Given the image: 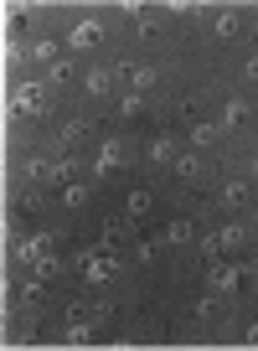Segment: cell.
Masks as SVG:
<instances>
[{
  "label": "cell",
  "instance_id": "obj_2",
  "mask_svg": "<svg viewBox=\"0 0 258 351\" xmlns=\"http://www.w3.org/2000/svg\"><path fill=\"white\" fill-rule=\"evenodd\" d=\"M47 109V83H16V93L5 99V114H42Z\"/></svg>",
  "mask_w": 258,
  "mask_h": 351
},
{
  "label": "cell",
  "instance_id": "obj_8",
  "mask_svg": "<svg viewBox=\"0 0 258 351\" xmlns=\"http://www.w3.org/2000/svg\"><path fill=\"white\" fill-rule=\"evenodd\" d=\"M248 114H253V104H248V99H227V109H222V130H237V124H248Z\"/></svg>",
  "mask_w": 258,
  "mask_h": 351
},
{
  "label": "cell",
  "instance_id": "obj_12",
  "mask_svg": "<svg viewBox=\"0 0 258 351\" xmlns=\"http://www.w3.org/2000/svg\"><path fill=\"white\" fill-rule=\"evenodd\" d=\"M217 134H227L222 124H207V119H202V124H191V145H217Z\"/></svg>",
  "mask_w": 258,
  "mask_h": 351
},
{
  "label": "cell",
  "instance_id": "obj_26",
  "mask_svg": "<svg viewBox=\"0 0 258 351\" xmlns=\"http://www.w3.org/2000/svg\"><path fill=\"white\" fill-rule=\"evenodd\" d=\"M243 341H248V346H258V326H248V330H243Z\"/></svg>",
  "mask_w": 258,
  "mask_h": 351
},
{
  "label": "cell",
  "instance_id": "obj_24",
  "mask_svg": "<svg viewBox=\"0 0 258 351\" xmlns=\"http://www.w3.org/2000/svg\"><path fill=\"white\" fill-rule=\"evenodd\" d=\"M73 171H78L73 160H52V181H67V176H73Z\"/></svg>",
  "mask_w": 258,
  "mask_h": 351
},
{
  "label": "cell",
  "instance_id": "obj_15",
  "mask_svg": "<svg viewBox=\"0 0 258 351\" xmlns=\"http://www.w3.org/2000/svg\"><path fill=\"white\" fill-rule=\"evenodd\" d=\"M243 202H248V186L243 181H227L222 186V207H243Z\"/></svg>",
  "mask_w": 258,
  "mask_h": 351
},
{
  "label": "cell",
  "instance_id": "obj_3",
  "mask_svg": "<svg viewBox=\"0 0 258 351\" xmlns=\"http://www.w3.org/2000/svg\"><path fill=\"white\" fill-rule=\"evenodd\" d=\"M124 160H129L124 140H104V145H98V160H93V181H98V176H114Z\"/></svg>",
  "mask_w": 258,
  "mask_h": 351
},
{
  "label": "cell",
  "instance_id": "obj_13",
  "mask_svg": "<svg viewBox=\"0 0 258 351\" xmlns=\"http://www.w3.org/2000/svg\"><path fill=\"white\" fill-rule=\"evenodd\" d=\"M176 176L181 181H202V160L196 155H176Z\"/></svg>",
  "mask_w": 258,
  "mask_h": 351
},
{
  "label": "cell",
  "instance_id": "obj_16",
  "mask_svg": "<svg viewBox=\"0 0 258 351\" xmlns=\"http://www.w3.org/2000/svg\"><path fill=\"white\" fill-rule=\"evenodd\" d=\"M140 109H145V93H134V88H129L124 99H119V114H124V119H134Z\"/></svg>",
  "mask_w": 258,
  "mask_h": 351
},
{
  "label": "cell",
  "instance_id": "obj_22",
  "mask_svg": "<svg viewBox=\"0 0 258 351\" xmlns=\"http://www.w3.org/2000/svg\"><path fill=\"white\" fill-rule=\"evenodd\" d=\"M165 243H191V222H171V228H165Z\"/></svg>",
  "mask_w": 258,
  "mask_h": 351
},
{
  "label": "cell",
  "instance_id": "obj_10",
  "mask_svg": "<svg viewBox=\"0 0 258 351\" xmlns=\"http://www.w3.org/2000/svg\"><path fill=\"white\" fill-rule=\"evenodd\" d=\"M243 243H248L243 228H222V232H217V253H237Z\"/></svg>",
  "mask_w": 258,
  "mask_h": 351
},
{
  "label": "cell",
  "instance_id": "obj_17",
  "mask_svg": "<svg viewBox=\"0 0 258 351\" xmlns=\"http://www.w3.org/2000/svg\"><path fill=\"white\" fill-rule=\"evenodd\" d=\"M129 77H134V93H145V88H155V77H161V73H155V67L145 62V67H134Z\"/></svg>",
  "mask_w": 258,
  "mask_h": 351
},
{
  "label": "cell",
  "instance_id": "obj_18",
  "mask_svg": "<svg viewBox=\"0 0 258 351\" xmlns=\"http://www.w3.org/2000/svg\"><path fill=\"white\" fill-rule=\"evenodd\" d=\"M88 197H93V186H88V181H78V186H67V197H62V202H67V207H83Z\"/></svg>",
  "mask_w": 258,
  "mask_h": 351
},
{
  "label": "cell",
  "instance_id": "obj_7",
  "mask_svg": "<svg viewBox=\"0 0 258 351\" xmlns=\"http://www.w3.org/2000/svg\"><path fill=\"white\" fill-rule=\"evenodd\" d=\"M98 36H104V26H98V21H78L73 36H67V47H78V52H83V47H93Z\"/></svg>",
  "mask_w": 258,
  "mask_h": 351
},
{
  "label": "cell",
  "instance_id": "obj_21",
  "mask_svg": "<svg viewBox=\"0 0 258 351\" xmlns=\"http://www.w3.org/2000/svg\"><path fill=\"white\" fill-rule=\"evenodd\" d=\"M217 36H237V11H217Z\"/></svg>",
  "mask_w": 258,
  "mask_h": 351
},
{
  "label": "cell",
  "instance_id": "obj_19",
  "mask_svg": "<svg viewBox=\"0 0 258 351\" xmlns=\"http://www.w3.org/2000/svg\"><path fill=\"white\" fill-rule=\"evenodd\" d=\"M26 57H32V62H52V57H57V42H36V47H26Z\"/></svg>",
  "mask_w": 258,
  "mask_h": 351
},
{
  "label": "cell",
  "instance_id": "obj_6",
  "mask_svg": "<svg viewBox=\"0 0 258 351\" xmlns=\"http://www.w3.org/2000/svg\"><path fill=\"white\" fill-rule=\"evenodd\" d=\"M47 248H52V238H21V243L11 248V258H16V263H42Z\"/></svg>",
  "mask_w": 258,
  "mask_h": 351
},
{
  "label": "cell",
  "instance_id": "obj_27",
  "mask_svg": "<svg viewBox=\"0 0 258 351\" xmlns=\"http://www.w3.org/2000/svg\"><path fill=\"white\" fill-rule=\"evenodd\" d=\"M253 171H258V160H253Z\"/></svg>",
  "mask_w": 258,
  "mask_h": 351
},
{
  "label": "cell",
  "instance_id": "obj_5",
  "mask_svg": "<svg viewBox=\"0 0 258 351\" xmlns=\"http://www.w3.org/2000/svg\"><path fill=\"white\" fill-rule=\"evenodd\" d=\"M62 346H93V315H73V320H67Z\"/></svg>",
  "mask_w": 258,
  "mask_h": 351
},
{
  "label": "cell",
  "instance_id": "obj_25",
  "mask_svg": "<svg viewBox=\"0 0 258 351\" xmlns=\"http://www.w3.org/2000/svg\"><path fill=\"white\" fill-rule=\"evenodd\" d=\"M243 73H248V77H258V52L248 57V67H243Z\"/></svg>",
  "mask_w": 258,
  "mask_h": 351
},
{
  "label": "cell",
  "instance_id": "obj_14",
  "mask_svg": "<svg viewBox=\"0 0 258 351\" xmlns=\"http://www.w3.org/2000/svg\"><path fill=\"white\" fill-rule=\"evenodd\" d=\"M108 83H114V73H104V67H93V73L83 77V88H88V93H108Z\"/></svg>",
  "mask_w": 258,
  "mask_h": 351
},
{
  "label": "cell",
  "instance_id": "obj_4",
  "mask_svg": "<svg viewBox=\"0 0 258 351\" xmlns=\"http://www.w3.org/2000/svg\"><path fill=\"white\" fill-rule=\"evenodd\" d=\"M119 274V258H104V253H83V279L88 285H108Z\"/></svg>",
  "mask_w": 258,
  "mask_h": 351
},
{
  "label": "cell",
  "instance_id": "obj_23",
  "mask_svg": "<svg viewBox=\"0 0 258 351\" xmlns=\"http://www.w3.org/2000/svg\"><path fill=\"white\" fill-rule=\"evenodd\" d=\"M21 62H26V47H16V42H11V47H5V67H11V73H16V67H21Z\"/></svg>",
  "mask_w": 258,
  "mask_h": 351
},
{
  "label": "cell",
  "instance_id": "obj_9",
  "mask_svg": "<svg viewBox=\"0 0 258 351\" xmlns=\"http://www.w3.org/2000/svg\"><path fill=\"white\" fill-rule=\"evenodd\" d=\"M150 160H155V165H171V160H176V140H171V134H155Z\"/></svg>",
  "mask_w": 258,
  "mask_h": 351
},
{
  "label": "cell",
  "instance_id": "obj_20",
  "mask_svg": "<svg viewBox=\"0 0 258 351\" xmlns=\"http://www.w3.org/2000/svg\"><path fill=\"white\" fill-rule=\"evenodd\" d=\"M83 130H88L83 119H67V124H62V134H57V140H62V145H78V140H83Z\"/></svg>",
  "mask_w": 258,
  "mask_h": 351
},
{
  "label": "cell",
  "instance_id": "obj_11",
  "mask_svg": "<svg viewBox=\"0 0 258 351\" xmlns=\"http://www.w3.org/2000/svg\"><path fill=\"white\" fill-rule=\"evenodd\" d=\"M145 212H150V191H129V202H124V217H134V222H140Z\"/></svg>",
  "mask_w": 258,
  "mask_h": 351
},
{
  "label": "cell",
  "instance_id": "obj_1",
  "mask_svg": "<svg viewBox=\"0 0 258 351\" xmlns=\"http://www.w3.org/2000/svg\"><path fill=\"white\" fill-rule=\"evenodd\" d=\"M243 279H248V269L243 263H227V258H217L212 269H207V285H212V295H222V300H233Z\"/></svg>",
  "mask_w": 258,
  "mask_h": 351
}]
</instances>
